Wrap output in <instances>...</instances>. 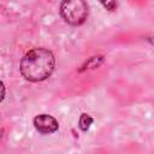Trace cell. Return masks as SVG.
Segmentation results:
<instances>
[{
    "label": "cell",
    "mask_w": 154,
    "mask_h": 154,
    "mask_svg": "<svg viewBox=\"0 0 154 154\" xmlns=\"http://www.w3.org/2000/svg\"><path fill=\"white\" fill-rule=\"evenodd\" d=\"M55 66L53 53L46 48H34L26 52L19 64L22 76L30 82H41L47 79Z\"/></svg>",
    "instance_id": "1"
},
{
    "label": "cell",
    "mask_w": 154,
    "mask_h": 154,
    "mask_svg": "<svg viewBox=\"0 0 154 154\" xmlns=\"http://www.w3.org/2000/svg\"><path fill=\"white\" fill-rule=\"evenodd\" d=\"M88 14L89 10L84 0H63L60 4V16L70 25H82Z\"/></svg>",
    "instance_id": "2"
},
{
    "label": "cell",
    "mask_w": 154,
    "mask_h": 154,
    "mask_svg": "<svg viewBox=\"0 0 154 154\" xmlns=\"http://www.w3.org/2000/svg\"><path fill=\"white\" fill-rule=\"evenodd\" d=\"M35 129L43 134V135H48V134H53L58 130L59 128V123L58 120L49 114H38L32 120Z\"/></svg>",
    "instance_id": "3"
},
{
    "label": "cell",
    "mask_w": 154,
    "mask_h": 154,
    "mask_svg": "<svg viewBox=\"0 0 154 154\" xmlns=\"http://www.w3.org/2000/svg\"><path fill=\"white\" fill-rule=\"evenodd\" d=\"M93 122H94V119H93L89 114L83 113V114H81V117H79L78 126H79V129H81L82 131H87V130L90 128V125L93 124Z\"/></svg>",
    "instance_id": "4"
},
{
    "label": "cell",
    "mask_w": 154,
    "mask_h": 154,
    "mask_svg": "<svg viewBox=\"0 0 154 154\" xmlns=\"http://www.w3.org/2000/svg\"><path fill=\"white\" fill-rule=\"evenodd\" d=\"M99 2L109 12H113L117 8V0H99Z\"/></svg>",
    "instance_id": "5"
},
{
    "label": "cell",
    "mask_w": 154,
    "mask_h": 154,
    "mask_svg": "<svg viewBox=\"0 0 154 154\" xmlns=\"http://www.w3.org/2000/svg\"><path fill=\"white\" fill-rule=\"evenodd\" d=\"M149 41H150L152 43H154V37H152V38H149Z\"/></svg>",
    "instance_id": "6"
}]
</instances>
